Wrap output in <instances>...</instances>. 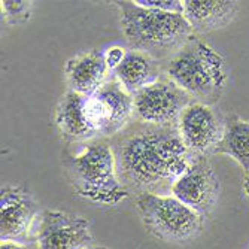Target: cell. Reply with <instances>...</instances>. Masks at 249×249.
I'll list each match as a JSON object with an SVG mask.
<instances>
[{"label": "cell", "mask_w": 249, "mask_h": 249, "mask_svg": "<svg viewBox=\"0 0 249 249\" xmlns=\"http://www.w3.org/2000/svg\"><path fill=\"white\" fill-rule=\"evenodd\" d=\"M112 148L123 185L139 194H170L173 184L193 160L176 127L143 123L127 127Z\"/></svg>", "instance_id": "6da1fadb"}, {"label": "cell", "mask_w": 249, "mask_h": 249, "mask_svg": "<svg viewBox=\"0 0 249 249\" xmlns=\"http://www.w3.org/2000/svg\"><path fill=\"white\" fill-rule=\"evenodd\" d=\"M128 47L157 60L173 57L194 35L184 14L163 12L136 2H114Z\"/></svg>", "instance_id": "7a4b0ae2"}, {"label": "cell", "mask_w": 249, "mask_h": 249, "mask_svg": "<svg viewBox=\"0 0 249 249\" xmlns=\"http://www.w3.org/2000/svg\"><path fill=\"white\" fill-rule=\"evenodd\" d=\"M63 166L73 191L82 198L112 206L128 197L118 176L114 148L103 139L87 142L78 154L66 155Z\"/></svg>", "instance_id": "3957f363"}, {"label": "cell", "mask_w": 249, "mask_h": 249, "mask_svg": "<svg viewBox=\"0 0 249 249\" xmlns=\"http://www.w3.org/2000/svg\"><path fill=\"white\" fill-rule=\"evenodd\" d=\"M164 75L194 102L213 106L221 99L227 82V66L218 51L193 35L169 58Z\"/></svg>", "instance_id": "277c9868"}, {"label": "cell", "mask_w": 249, "mask_h": 249, "mask_svg": "<svg viewBox=\"0 0 249 249\" xmlns=\"http://www.w3.org/2000/svg\"><path fill=\"white\" fill-rule=\"evenodd\" d=\"M136 209L146 230L167 243H185L194 239L201 231L205 219L172 194H138Z\"/></svg>", "instance_id": "5b68a950"}, {"label": "cell", "mask_w": 249, "mask_h": 249, "mask_svg": "<svg viewBox=\"0 0 249 249\" xmlns=\"http://www.w3.org/2000/svg\"><path fill=\"white\" fill-rule=\"evenodd\" d=\"M85 112L88 123L99 139L112 138L128 127L134 115V100L120 82L112 78L94 94L87 97Z\"/></svg>", "instance_id": "8992f818"}, {"label": "cell", "mask_w": 249, "mask_h": 249, "mask_svg": "<svg viewBox=\"0 0 249 249\" xmlns=\"http://www.w3.org/2000/svg\"><path fill=\"white\" fill-rule=\"evenodd\" d=\"M134 115L141 123L158 127H176L182 110L193 99L166 75L133 96Z\"/></svg>", "instance_id": "52a82bcc"}, {"label": "cell", "mask_w": 249, "mask_h": 249, "mask_svg": "<svg viewBox=\"0 0 249 249\" xmlns=\"http://www.w3.org/2000/svg\"><path fill=\"white\" fill-rule=\"evenodd\" d=\"M179 138L193 157L215 154L225 128V118L213 106L191 102L176 124Z\"/></svg>", "instance_id": "ba28073f"}, {"label": "cell", "mask_w": 249, "mask_h": 249, "mask_svg": "<svg viewBox=\"0 0 249 249\" xmlns=\"http://www.w3.org/2000/svg\"><path fill=\"white\" fill-rule=\"evenodd\" d=\"M91 242V229L84 216L55 209L40 213L36 227L37 249H87Z\"/></svg>", "instance_id": "9c48e42d"}, {"label": "cell", "mask_w": 249, "mask_h": 249, "mask_svg": "<svg viewBox=\"0 0 249 249\" xmlns=\"http://www.w3.org/2000/svg\"><path fill=\"white\" fill-rule=\"evenodd\" d=\"M170 194L206 218L219 197V179L208 157H193L190 167L173 184Z\"/></svg>", "instance_id": "30bf717a"}, {"label": "cell", "mask_w": 249, "mask_h": 249, "mask_svg": "<svg viewBox=\"0 0 249 249\" xmlns=\"http://www.w3.org/2000/svg\"><path fill=\"white\" fill-rule=\"evenodd\" d=\"M0 239L26 242L39 213V205L32 193L21 185L2 188L0 197Z\"/></svg>", "instance_id": "8fae6325"}, {"label": "cell", "mask_w": 249, "mask_h": 249, "mask_svg": "<svg viewBox=\"0 0 249 249\" xmlns=\"http://www.w3.org/2000/svg\"><path fill=\"white\" fill-rule=\"evenodd\" d=\"M107 71L103 54L91 50L67 60L64 75L71 91L88 97L107 81Z\"/></svg>", "instance_id": "7c38bea8"}, {"label": "cell", "mask_w": 249, "mask_h": 249, "mask_svg": "<svg viewBox=\"0 0 249 249\" xmlns=\"http://www.w3.org/2000/svg\"><path fill=\"white\" fill-rule=\"evenodd\" d=\"M182 5L184 17L197 35L224 29L239 11V3L230 0H184Z\"/></svg>", "instance_id": "4fadbf2b"}, {"label": "cell", "mask_w": 249, "mask_h": 249, "mask_svg": "<svg viewBox=\"0 0 249 249\" xmlns=\"http://www.w3.org/2000/svg\"><path fill=\"white\" fill-rule=\"evenodd\" d=\"M163 76L160 60L136 50L127 51L123 63L114 71V78L131 96L160 81Z\"/></svg>", "instance_id": "5bb4252c"}, {"label": "cell", "mask_w": 249, "mask_h": 249, "mask_svg": "<svg viewBox=\"0 0 249 249\" xmlns=\"http://www.w3.org/2000/svg\"><path fill=\"white\" fill-rule=\"evenodd\" d=\"M87 96L67 91L55 107V125L64 139L71 142H91L99 139L91 128L85 112Z\"/></svg>", "instance_id": "9a60e30c"}, {"label": "cell", "mask_w": 249, "mask_h": 249, "mask_svg": "<svg viewBox=\"0 0 249 249\" xmlns=\"http://www.w3.org/2000/svg\"><path fill=\"white\" fill-rule=\"evenodd\" d=\"M215 154L231 157L240 164L245 173L249 172V121L233 115L225 118L224 136Z\"/></svg>", "instance_id": "2e32d148"}, {"label": "cell", "mask_w": 249, "mask_h": 249, "mask_svg": "<svg viewBox=\"0 0 249 249\" xmlns=\"http://www.w3.org/2000/svg\"><path fill=\"white\" fill-rule=\"evenodd\" d=\"M33 2H24V0H5L2 2V14L9 26L24 24L32 18Z\"/></svg>", "instance_id": "e0dca14e"}, {"label": "cell", "mask_w": 249, "mask_h": 249, "mask_svg": "<svg viewBox=\"0 0 249 249\" xmlns=\"http://www.w3.org/2000/svg\"><path fill=\"white\" fill-rule=\"evenodd\" d=\"M136 3L143 8L157 9L163 12L184 14V5L179 0H136Z\"/></svg>", "instance_id": "ac0fdd59"}, {"label": "cell", "mask_w": 249, "mask_h": 249, "mask_svg": "<svg viewBox=\"0 0 249 249\" xmlns=\"http://www.w3.org/2000/svg\"><path fill=\"white\" fill-rule=\"evenodd\" d=\"M125 54H127V51L124 48H121V47H110V48H107L105 51V54H103L107 69L114 72L117 67L123 63Z\"/></svg>", "instance_id": "d6986e66"}, {"label": "cell", "mask_w": 249, "mask_h": 249, "mask_svg": "<svg viewBox=\"0 0 249 249\" xmlns=\"http://www.w3.org/2000/svg\"><path fill=\"white\" fill-rule=\"evenodd\" d=\"M0 249H30V248L24 243H19V242L2 240V246H0Z\"/></svg>", "instance_id": "ffe728a7"}, {"label": "cell", "mask_w": 249, "mask_h": 249, "mask_svg": "<svg viewBox=\"0 0 249 249\" xmlns=\"http://www.w3.org/2000/svg\"><path fill=\"white\" fill-rule=\"evenodd\" d=\"M243 190H245V193H246V196H248V198H249V172H248V173H245Z\"/></svg>", "instance_id": "44dd1931"}, {"label": "cell", "mask_w": 249, "mask_h": 249, "mask_svg": "<svg viewBox=\"0 0 249 249\" xmlns=\"http://www.w3.org/2000/svg\"><path fill=\"white\" fill-rule=\"evenodd\" d=\"M87 249H107L106 246H94V245H91V246H88Z\"/></svg>", "instance_id": "7402d4cb"}, {"label": "cell", "mask_w": 249, "mask_h": 249, "mask_svg": "<svg viewBox=\"0 0 249 249\" xmlns=\"http://www.w3.org/2000/svg\"><path fill=\"white\" fill-rule=\"evenodd\" d=\"M246 249H249V246H248V248H246Z\"/></svg>", "instance_id": "603a6c76"}]
</instances>
